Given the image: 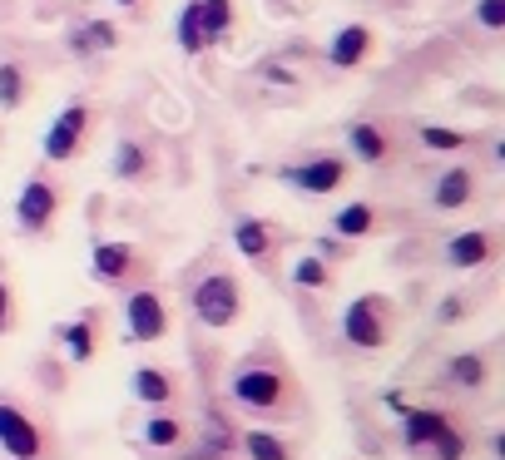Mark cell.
<instances>
[{
    "label": "cell",
    "mask_w": 505,
    "mask_h": 460,
    "mask_svg": "<svg viewBox=\"0 0 505 460\" xmlns=\"http://www.w3.org/2000/svg\"><path fill=\"white\" fill-rule=\"evenodd\" d=\"M228 401L262 421H298L302 416V386L292 367L272 347H258L228 371Z\"/></svg>",
    "instance_id": "1"
},
{
    "label": "cell",
    "mask_w": 505,
    "mask_h": 460,
    "mask_svg": "<svg viewBox=\"0 0 505 460\" xmlns=\"http://www.w3.org/2000/svg\"><path fill=\"white\" fill-rule=\"evenodd\" d=\"M0 451L10 460H55L60 441L40 411H30L15 396H0Z\"/></svg>",
    "instance_id": "2"
},
{
    "label": "cell",
    "mask_w": 505,
    "mask_h": 460,
    "mask_svg": "<svg viewBox=\"0 0 505 460\" xmlns=\"http://www.w3.org/2000/svg\"><path fill=\"white\" fill-rule=\"evenodd\" d=\"M396 337V302L386 292H362L342 307V342L352 352H386Z\"/></svg>",
    "instance_id": "3"
},
{
    "label": "cell",
    "mask_w": 505,
    "mask_h": 460,
    "mask_svg": "<svg viewBox=\"0 0 505 460\" xmlns=\"http://www.w3.org/2000/svg\"><path fill=\"white\" fill-rule=\"evenodd\" d=\"M243 282H238L228 268H214V273L194 277V287H188V312H194L198 322H204L208 332H228L243 322Z\"/></svg>",
    "instance_id": "4"
},
{
    "label": "cell",
    "mask_w": 505,
    "mask_h": 460,
    "mask_svg": "<svg viewBox=\"0 0 505 460\" xmlns=\"http://www.w3.org/2000/svg\"><path fill=\"white\" fill-rule=\"evenodd\" d=\"M60 208H65V188L50 179V174H30L15 193V228L25 238H45L55 228Z\"/></svg>",
    "instance_id": "5"
},
{
    "label": "cell",
    "mask_w": 505,
    "mask_h": 460,
    "mask_svg": "<svg viewBox=\"0 0 505 460\" xmlns=\"http://www.w3.org/2000/svg\"><path fill=\"white\" fill-rule=\"evenodd\" d=\"M90 134H94V104L90 99H70L65 109L50 119L40 149H45L50 164H75L84 154V144H90Z\"/></svg>",
    "instance_id": "6"
},
{
    "label": "cell",
    "mask_w": 505,
    "mask_h": 460,
    "mask_svg": "<svg viewBox=\"0 0 505 460\" xmlns=\"http://www.w3.org/2000/svg\"><path fill=\"white\" fill-rule=\"evenodd\" d=\"M278 179L288 188H298V193L328 198V193H342L347 188V179H352V159H347V154H308V159H298V164H282Z\"/></svg>",
    "instance_id": "7"
},
{
    "label": "cell",
    "mask_w": 505,
    "mask_h": 460,
    "mask_svg": "<svg viewBox=\"0 0 505 460\" xmlns=\"http://www.w3.org/2000/svg\"><path fill=\"white\" fill-rule=\"evenodd\" d=\"M90 277L100 287H134L139 277H149V258L124 238H100L90 248Z\"/></svg>",
    "instance_id": "8"
},
{
    "label": "cell",
    "mask_w": 505,
    "mask_h": 460,
    "mask_svg": "<svg viewBox=\"0 0 505 460\" xmlns=\"http://www.w3.org/2000/svg\"><path fill=\"white\" fill-rule=\"evenodd\" d=\"M168 302L159 287H149V282H139V287H129V297H124V332H129V342H164L168 337Z\"/></svg>",
    "instance_id": "9"
},
{
    "label": "cell",
    "mask_w": 505,
    "mask_h": 460,
    "mask_svg": "<svg viewBox=\"0 0 505 460\" xmlns=\"http://www.w3.org/2000/svg\"><path fill=\"white\" fill-rule=\"evenodd\" d=\"M233 248L258 268V273H272V263H278V253H282V228L268 223V218H238L233 223Z\"/></svg>",
    "instance_id": "10"
},
{
    "label": "cell",
    "mask_w": 505,
    "mask_h": 460,
    "mask_svg": "<svg viewBox=\"0 0 505 460\" xmlns=\"http://www.w3.org/2000/svg\"><path fill=\"white\" fill-rule=\"evenodd\" d=\"M100 332H104V312L100 307H84L80 317L60 322V327H55V342L65 347V357L75 361V367H90V361L100 357Z\"/></svg>",
    "instance_id": "11"
},
{
    "label": "cell",
    "mask_w": 505,
    "mask_h": 460,
    "mask_svg": "<svg viewBox=\"0 0 505 460\" xmlns=\"http://www.w3.org/2000/svg\"><path fill=\"white\" fill-rule=\"evenodd\" d=\"M451 426H456V421H451L446 411H431V406H402V446L412 455H421V460L431 455V446H436Z\"/></svg>",
    "instance_id": "12"
},
{
    "label": "cell",
    "mask_w": 505,
    "mask_h": 460,
    "mask_svg": "<svg viewBox=\"0 0 505 460\" xmlns=\"http://www.w3.org/2000/svg\"><path fill=\"white\" fill-rule=\"evenodd\" d=\"M129 391H134V401L149 406V411H174L178 396H184V381H178L168 367H134Z\"/></svg>",
    "instance_id": "13"
},
{
    "label": "cell",
    "mask_w": 505,
    "mask_h": 460,
    "mask_svg": "<svg viewBox=\"0 0 505 460\" xmlns=\"http://www.w3.org/2000/svg\"><path fill=\"white\" fill-rule=\"evenodd\" d=\"M500 253V238L491 228H466V233L446 238V263L456 273H471V268H486L491 258Z\"/></svg>",
    "instance_id": "14"
},
{
    "label": "cell",
    "mask_w": 505,
    "mask_h": 460,
    "mask_svg": "<svg viewBox=\"0 0 505 460\" xmlns=\"http://www.w3.org/2000/svg\"><path fill=\"white\" fill-rule=\"evenodd\" d=\"M347 154H352L357 164H392L396 144H392V134H386V124L357 119V124H347Z\"/></svg>",
    "instance_id": "15"
},
{
    "label": "cell",
    "mask_w": 505,
    "mask_h": 460,
    "mask_svg": "<svg viewBox=\"0 0 505 460\" xmlns=\"http://www.w3.org/2000/svg\"><path fill=\"white\" fill-rule=\"evenodd\" d=\"M372 45H376V35H372V25H362V20H352V25H342L337 35L328 40V65L332 70H357L367 55H372Z\"/></svg>",
    "instance_id": "16"
},
{
    "label": "cell",
    "mask_w": 505,
    "mask_h": 460,
    "mask_svg": "<svg viewBox=\"0 0 505 460\" xmlns=\"http://www.w3.org/2000/svg\"><path fill=\"white\" fill-rule=\"evenodd\" d=\"M471 198H476V174H471L466 164L441 169V179L431 183V208H436V213H456V208H466Z\"/></svg>",
    "instance_id": "17"
},
{
    "label": "cell",
    "mask_w": 505,
    "mask_h": 460,
    "mask_svg": "<svg viewBox=\"0 0 505 460\" xmlns=\"http://www.w3.org/2000/svg\"><path fill=\"white\" fill-rule=\"evenodd\" d=\"M70 55L75 60H94V55H110L114 45H119V25L114 20H84V25L70 30Z\"/></svg>",
    "instance_id": "18"
},
{
    "label": "cell",
    "mask_w": 505,
    "mask_h": 460,
    "mask_svg": "<svg viewBox=\"0 0 505 460\" xmlns=\"http://www.w3.org/2000/svg\"><path fill=\"white\" fill-rule=\"evenodd\" d=\"M144 446H154V451H184L194 436H188V421L174 411H149L144 416Z\"/></svg>",
    "instance_id": "19"
},
{
    "label": "cell",
    "mask_w": 505,
    "mask_h": 460,
    "mask_svg": "<svg viewBox=\"0 0 505 460\" xmlns=\"http://www.w3.org/2000/svg\"><path fill=\"white\" fill-rule=\"evenodd\" d=\"M149 174H154V154L144 149L139 139H119V144H114L110 179H119V183H144Z\"/></svg>",
    "instance_id": "20"
},
{
    "label": "cell",
    "mask_w": 505,
    "mask_h": 460,
    "mask_svg": "<svg viewBox=\"0 0 505 460\" xmlns=\"http://www.w3.org/2000/svg\"><path fill=\"white\" fill-rule=\"evenodd\" d=\"M486 376H491L486 352H456V357L446 361V381L461 386V391H481V386H486Z\"/></svg>",
    "instance_id": "21"
},
{
    "label": "cell",
    "mask_w": 505,
    "mask_h": 460,
    "mask_svg": "<svg viewBox=\"0 0 505 460\" xmlns=\"http://www.w3.org/2000/svg\"><path fill=\"white\" fill-rule=\"evenodd\" d=\"M238 451H243L248 460H298V451H292V441H282L278 431H243L238 436Z\"/></svg>",
    "instance_id": "22"
},
{
    "label": "cell",
    "mask_w": 505,
    "mask_h": 460,
    "mask_svg": "<svg viewBox=\"0 0 505 460\" xmlns=\"http://www.w3.org/2000/svg\"><path fill=\"white\" fill-rule=\"evenodd\" d=\"M332 233L347 238V243H357V238L376 233V208L372 203H342L332 213Z\"/></svg>",
    "instance_id": "23"
},
{
    "label": "cell",
    "mask_w": 505,
    "mask_h": 460,
    "mask_svg": "<svg viewBox=\"0 0 505 460\" xmlns=\"http://www.w3.org/2000/svg\"><path fill=\"white\" fill-rule=\"evenodd\" d=\"M174 40H178V50H184V55H204V50H208L198 0H184V10H178V20H174Z\"/></svg>",
    "instance_id": "24"
},
{
    "label": "cell",
    "mask_w": 505,
    "mask_h": 460,
    "mask_svg": "<svg viewBox=\"0 0 505 460\" xmlns=\"http://www.w3.org/2000/svg\"><path fill=\"white\" fill-rule=\"evenodd\" d=\"M30 99V75L20 60H0V109H20V104Z\"/></svg>",
    "instance_id": "25"
},
{
    "label": "cell",
    "mask_w": 505,
    "mask_h": 460,
    "mask_svg": "<svg viewBox=\"0 0 505 460\" xmlns=\"http://www.w3.org/2000/svg\"><path fill=\"white\" fill-rule=\"evenodd\" d=\"M292 287L302 292H328L332 287V263L318 253H302L298 263H292Z\"/></svg>",
    "instance_id": "26"
},
{
    "label": "cell",
    "mask_w": 505,
    "mask_h": 460,
    "mask_svg": "<svg viewBox=\"0 0 505 460\" xmlns=\"http://www.w3.org/2000/svg\"><path fill=\"white\" fill-rule=\"evenodd\" d=\"M198 15H204V35H208V45H218V40L233 30L238 10H233V0H198Z\"/></svg>",
    "instance_id": "27"
},
{
    "label": "cell",
    "mask_w": 505,
    "mask_h": 460,
    "mask_svg": "<svg viewBox=\"0 0 505 460\" xmlns=\"http://www.w3.org/2000/svg\"><path fill=\"white\" fill-rule=\"evenodd\" d=\"M416 139H421V149L456 154V149H466V144H471V134H461V129H446V124H421V129H416Z\"/></svg>",
    "instance_id": "28"
},
{
    "label": "cell",
    "mask_w": 505,
    "mask_h": 460,
    "mask_svg": "<svg viewBox=\"0 0 505 460\" xmlns=\"http://www.w3.org/2000/svg\"><path fill=\"white\" fill-rule=\"evenodd\" d=\"M471 455V441H466V431H461V426H451L446 436H441L436 446H431V455L426 460H466Z\"/></svg>",
    "instance_id": "29"
},
{
    "label": "cell",
    "mask_w": 505,
    "mask_h": 460,
    "mask_svg": "<svg viewBox=\"0 0 505 460\" xmlns=\"http://www.w3.org/2000/svg\"><path fill=\"white\" fill-rule=\"evenodd\" d=\"M466 312H471L466 292H451V297H446V302H441V307H436V322H441V327H456V322L466 317Z\"/></svg>",
    "instance_id": "30"
},
{
    "label": "cell",
    "mask_w": 505,
    "mask_h": 460,
    "mask_svg": "<svg viewBox=\"0 0 505 460\" xmlns=\"http://www.w3.org/2000/svg\"><path fill=\"white\" fill-rule=\"evenodd\" d=\"M10 332H15V292L0 277V337H10Z\"/></svg>",
    "instance_id": "31"
},
{
    "label": "cell",
    "mask_w": 505,
    "mask_h": 460,
    "mask_svg": "<svg viewBox=\"0 0 505 460\" xmlns=\"http://www.w3.org/2000/svg\"><path fill=\"white\" fill-rule=\"evenodd\" d=\"M476 20L486 30H505V0H481V5H476Z\"/></svg>",
    "instance_id": "32"
},
{
    "label": "cell",
    "mask_w": 505,
    "mask_h": 460,
    "mask_svg": "<svg viewBox=\"0 0 505 460\" xmlns=\"http://www.w3.org/2000/svg\"><path fill=\"white\" fill-rule=\"evenodd\" d=\"M318 258H328V263H342V258H352V243H342V238H318Z\"/></svg>",
    "instance_id": "33"
},
{
    "label": "cell",
    "mask_w": 505,
    "mask_h": 460,
    "mask_svg": "<svg viewBox=\"0 0 505 460\" xmlns=\"http://www.w3.org/2000/svg\"><path fill=\"white\" fill-rule=\"evenodd\" d=\"M262 75L278 80V85H298V75H292V70H282V65H262Z\"/></svg>",
    "instance_id": "34"
},
{
    "label": "cell",
    "mask_w": 505,
    "mask_h": 460,
    "mask_svg": "<svg viewBox=\"0 0 505 460\" xmlns=\"http://www.w3.org/2000/svg\"><path fill=\"white\" fill-rule=\"evenodd\" d=\"M110 5H129L134 10V5H144V0H110Z\"/></svg>",
    "instance_id": "35"
}]
</instances>
